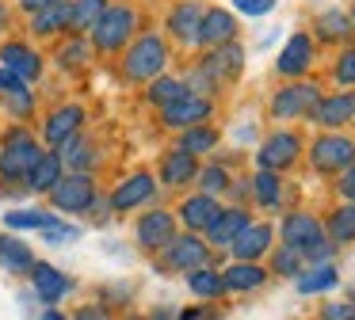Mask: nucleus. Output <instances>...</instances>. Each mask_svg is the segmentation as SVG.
<instances>
[{
	"mask_svg": "<svg viewBox=\"0 0 355 320\" xmlns=\"http://www.w3.org/2000/svg\"><path fill=\"white\" fill-rule=\"evenodd\" d=\"M252 195L260 206H279V195H283V183H279L275 172H260L252 179Z\"/></svg>",
	"mask_w": 355,
	"mask_h": 320,
	"instance_id": "obj_37",
	"label": "nucleus"
},
{
	"mask_svg": "<svg viewBox=\"0 0 355 320\" xmlns=\"http://www.w3.org/2000/svg\"><path fill=\"white\" fill-rule=\"evenodd\" d=\"M317 103H321V88L317 84H291V88L275 91L271 114L275 118H298V114H313Z\"/></svg>",
	"mask_w": 355,
	"mask_h": 320,
	"instance_id": "obj_7",
	"label": "nucleus"
},
{
	"mask_svg": "<svg viewBox=\"0 0 355 320\" xmlns=\"http://www.w3.org/2000/svg\"><path fill=\"white\" fill-rule=\"evenodd\" d=\"M54 221V213H42V210H12L4 213V225L8 229H46Z\"/></svg>",
	"mask_w": 355,
	"mask_h": 320,
	"instance_id": "obj_38",
	"label": "nucleus"
},
{
	"mask_svg": "<svg viewBox=\"0 0 355 320\" xmlns=\"http://www.w3.org/2000/svg\"><path fill=\"white\" fill-rule=\"evenodd\" d=\"M241 69H245V50H241L237 42H230V46H218V50H210L207 57H202L199 73L207 76L210 84H218V80H230V76H237Z\"/></svg>",
	"mask_w": 355,
	"mask_h": 320,
	"instance_id": "obj_12",
	"label": "nucleus"
},
{
	"mask_svg": "<svg viewBox=\"0 0 355 320\" xmlns=\"http://www.w3.org/2000/svg\"><path fill=\"white\" fill-rule=\"evenodd\" d=\"M85 61H88V42H85V38H73L69 46L58 50V65H62V69H80Z\"/></svg>",
	"mask_w": 355,
	"mask_h": 320,
	"instance_id": "obj_40",
	"label": "nucleus"
},
{
	"mask_svg": "<svg viewBox=\"0 0 355 320\" xmlns=\"http://www.w3.org/2000/svg\"><path fill=\"white\" fill-rule=\"evenodd\" d=\"M329 240L332 244H352L355 240V202L340 206L329 217Z\"/></svg>",
	"mask_w": 355,
	"mask_h": 320,
	"instance_id": "obj_32",
	"label": "nucleus"
},
{
	"mask_svg": "<svg viewBox=\"0 0 355 320\" xmlns=\"http://www.w3.org/2000/svg\"><path fill=\"white\" fill-rule=\"evenodd\" d=\"M50 202L62 213H80L88 206H96V179L85 172H69L58 179V187L50 190Z\"/></svg>",
	"mask_w": 355,
	"mask_h": 320,
	"instance_id": "obj_5",
	"label": "nucleus"
},
{
	"mask_svg": "<svg viewBox=\"0 0 355 320\" xmlns=\"http://www.w3.org/2000/svg\"><path fill=\"white\" fill-rule=\"evenodd\" d=\"M340 195H344L347 202H355V164L347 168L344 175H340Z\"/></svg>",
	"mask_w": 355,
	"mask_h": 320,
	"instance_id": "obj_47",
	"label": "nucleus"
},
{
	"mask_svg": "<svg viewBox=\"0 0 355 320\" xmlns=\"http://www.w3.org/2000/svg\"><path fill=\"white\" fill-rule=\"evenodd\" d=\"M31 282H35V294H39L46 305H58L65 294H69V278L50 263H35L31 267Z\"/></svg>",
	"mask_w": 355,
	"mask_h": 320,
	"instance_id": "obj_21",
	"label": "nucleus"
},
{
	"mask_svg": "<svg viewBox=\"0 0 355 320\" xmlns=\"http://www.w3.org/2000/svg\"><path fill=\"white\" fill-rule=\"evenodd\" d=\"M352 15L344 12H321L317 15V30H321V38H347L352 35Z\"/></svg>",
	"mask_w": 355,
	"mask_h": 320,
	"instance_id": "obj_36",
	"label": "nucleus"
},
{
	"mask_svg": "<svg viewBox=\"0 0 355 320\" xmlns=\"http://www.w3.org/2000/svg\"><path fill=\"white\" fill-rule=\"evenodd\" d=\"M42 320H69V317H62L58 309H46V312H42Z\"/></svg>",
	"mask_w": 355,
	"mask_h": 320,
	"instance_id": "obj_52",
	"label": "nucleus"
},
{
	"mask_svg": "<svg viewBox=\"0 0 355 320\" xmlns=\"http://www.w3.org/2000/svg\"><path fill=\"white\" fill-rule=\"evenodd\" d=\"M107 12V0H69V30H92Z\"/></svg>",
	"mask_w": 355,
	"mask_h": 320,
	"instance_id": "obj_29",
	"label": "nucleus"
},
{
	"mask_svg": "<svg viewBox=\"0 0 355 320\" xmlns=\"http://www.w3.org/2000/svg\"><path fill=\"white\" fill-rule=\"evenodd\" d=\"M31 30L35 35H54V30H69V0H58V4H50L46 12H39L31 19Z\"/></svg>",
	"mask_w": 355,
	"mask_h": 320,
	"instance_id": "obj_28",
	"label": "nucleus"
},
{
	"mask_svg": "<svg viewBox=\"0 0 355 320\" xmlns=\"http://www.w3.org/2000/svg\"><path fill=\"white\" fill-rule=\"evenodd\" d=\"M313 65V38L309 35H291L283 46V53H279L275 69L283 76H302L306 69Z\"/></svg>",
	"mask_w": 355,
	"mask_h": 320,
	"instance_id": "obj_17",
	"label": "nucleus"
},
{
	"mask_svg": "<svg viewBox=\"0 0 355 320\" xmlns=\"http://www.w3.org/2000/svg\"><path fill=\"white\" fill-rule=\"evenodd\" d=\"M352 23H355V8H352Z\"/></svg>",
	"mask_w": 355,
	"mask_h": 320,
	"instance_id": "obj_54",
	"label": "nucleus"
},
{
	"mask_svg": "<svg viewBox=\"0 0 355 320\" xmlns=\"http://www.w3.org/2000/svg\"><path fill=\"white\" fill-rule=\"evenodd\" d=\"M39 157H42V149L27 130H19V126L8 130L4 149H0V175H4V179H27L31 168L39 164Z\"/></svg>",
	"mask_w": 355,
	"mask_h": 320,
	"instance_id": "obj_4",
	"label": "nucleus"
},
{
	"mask_svg": "<svg viewBox=\"0 0 355 320\" xmlns=\"http://www.w3.org/2000/svg\"><path fill=\"white\" fill-rule=\"evenodd\" d=\"M50 4H58V0H19V8H24V12H31V15L46 12Z\"/></svg>",
	"mask_w": 355,
	"mask_h": 320,
	"instance_id": "obj_50",
	"label": "nucleus"
},
{
	"mask_svg": "<svg viewBox=\"0 0 355 320\" xmlns=\"http://www.w3.org/2000/svg\"><path fill=\"white\" fill-rule=\"evenodd\" d=\"M230 248H233V256H237V263H256V259L271 248V225H260V221L252 225V221H248Z\"/></svg>",
	"mask_w": 355,
	"mask_h": 320,
	"instance_id": "obj_18",
	"label": "nucleus"
},
{
	"mask_svg": "<svg viewBox=\"0 0 355 320\" xmlns=\"http://www.w3.org/2000/svg\"><path fill=\"white\" fill-rule=\"evenodd\" d=\"M302 152V141L294 134H286V130H279V134H271L268 141L260 145V152H256V160H260L263 172H283V168H291L294 160H298Z\"/></svg>",
	"mask_w": 355,
	"mask_h": 320,
	"instance_id": "obj_9",
	"label": "nucleus"
},
{
	"mask_svg": "<svg viewBox=\"0 0 355 320\" xmlns=\"http://www.w3.org/2000/svg\"><path fill=\"white\" fill-rule=\"evenodd\" d=\"M58 157H62L65 168H73V172H85V164L92 160V145H88L85 137L77 134V137H69V141L58 149Z\"/></svg>",
	"mask_w": 355,
	"mask_h": 320,
	"instance_id": "obj_34",
	"label": "nucleus"
},
{
	"mask_svg": "<svg viewBox=\"0 0 355 320\" xmlns=\"http://www.w3.org/2000/svg\"><path fill=\"white\" fill-rule=\"evenodd\" d=\"M77 320H111V317H107V309H100V305H88V309L77 312Z\"/></svg>",
	"mask_w": 355,
	"mask_h": 320,
	"instance_id": "obj_49",
	"label": "nucleus"
},
{
	"mask_svg": "<svg viewBox=\"0 0 355 320\" xmlns=\"http://www.w3.org/2000/svg\"><path fill=\"white\" fill-rule=\"evenodd\" d=\"M271 267H275L279 274H302V256L291 248H279L275 259H271Z\"/></svg>",
	"mask_w": 355,
	"mask_h": 320,
	"instance_id": "obj_42",
	"label": "nucleus"
},
{
	"mask_svg": "<svg viewBox=\"0 0 355 320\" xmlns=\"http://www.w3.org/2000/svg\"><path fill=\"white\" fill-rule=\"evenodd\" d=\"M80 122H85V107H80V103H69V107H62V111H54V114L46 118L42 137H46V145L58 152L65 141H69V137L80 134Z\"/></svg>",
	"mask_w": 355,
	"mask_h": 320,
	"instance_id": "obj_14",
	"label": "nucleus"
},
{
	"mask_svg": "<svg viewBox=\"0 0 355 320\" xmlns=\"http://www.w3.org/2000/svg\"><path fill=\"white\" fill-rule=\"evenodd\" d=\"M168 65V46L161 42V35H141L138 42L126 50V61H123V73L130 80H157Z\"/></svg>",
	"mask_w": 355,
	"mask_h": 320,
	"instance_id": "obj_3",
	"label": "nucleus"
},
{
	"mask_svg": "<svg viewBox=\"0 0 355 320\" xmlns=\"http://www.w3.org/2000/svg\"><path fill=\"white\" fill-rule=\"evenodd\" d=\"M0 69H8L12 76H19V80H39L42 57L27 42H4L0 46Z\"/></svg>",
	"mask_w": 355,
	"mask_h": 320,
	"instance_id": "obj_13",
	"label": "nucleus"
},
{
	"mask_svg": "<svg viewBox=\"0 0 355 320\" xmlns=\"http://www.w3.org/2000/svg\"><path fill=\"white\" fill-rule=\"evenodd\" d=\"M309 160H313L317 172H347L355 164V141L344 134H324L313 141Z\"/></svg>",
	"mask_w": 355,
	"mask_h": 320,
	"instance_id": "obj_6",
	"label": "nucleus"
},
{
	"mask_svg": "<svg viewBox=\"0 0 355 320\" xmlns=\"http://www.w3.org/2000/svg\"><path fill=\"white\" fill-rule=\"evenodd\" d=\"M210 111H214V103H210L207 96H191V91H187L176 103L161 107V118H164V126H172V130H191V126H199V122H207Z\"/></svg>",
	"mask_w": 355,
	"mask_h": 320,
	"instance_id": "obj_8",
	"label": "nucleus"
},
{
	"mask_svg": "<svg viewBox=\"0 0 355 320\" xmlns=\"http://www.w3.org/2000/svg\"><path fill=\"white\" fill-rule=\"evenodd\" d=\"M233 38H237V19H233L230 12H222V8H207V15H202V23H199V38H195V42L218 50V46H230Z\"/></svg>",
	"mask_w": 355,
	"mask_h": 320,
	"instance_id": "obj_15",
	"label": "nucleus"
},
{
	"mask_svg": "<svg viewBox=\"0 0 355 320\" xmlns=\"http://www.w3.org/2000/svg\"><path fill=\"white\" fill-rule=\"evenodd\" d=\"M321 320H355V301H332V305H324Z\"/></svg>",
	"mask_w": 355,
	"mask_h": 320,
	"instance_id": "obj_44",
	"label": "nucleus"
},
{
	"mask_svg": "<svg viewBox=\"0 0 355 320\" xmlns=\"http://www.w3.org/2000/svg\"><path fill=\"white\" fill-rule=\"evenodd\" d=\"M16 88H24V80L12 76L8 69H0V96H8V91H16Z\"/></svg>",
	"mask_w": 355,
	"mask_h": 320,
	"instance_id": "obj_48",
	"label": "nucleus"
},
{
	"mask_svg": "<svg viewBox=\"0 0 355 320\" xmlns=\"http://www.w3.org/2000/svg\"><path fill=\"white\" fill-rule=\"evenodd\" d=\"M336 282H340V274H336V267H332V263H313L309 271L298 274V290H302V294H321V290H332Z\"/></svg>",
	"mask_w": 355,
	"mask_h": 320,
	"instance_id": "obj_30",
	"label": "nucleus"
},
{
	"mask_svg": "<svg viewBox=\"0 0 355 320\" xmlns=\"http://www.w3.org/2000/svg\"><path fill=\"white\" fill-rule=\"evenodd\" d=\"M4 99V107H8L16 118H27L31 114V107H35V99H31V91H27V84L24 88H16V91H8V96H0Z\"/></svg>",
	"mask_w": 355,
	"mask_h": 320,
	"instance_id": "obj_41",
	"label": "nucleus"
},
{
	"mask_svg": "<svg viewBox=\"0 0 355 320\" xmlns=\"http://www.w3.org/2000/svg\"><path fill=\"white\" fill-rule=\"evenodd\" d=\"M336 80L340 84H355V50H344L336 61Z\"/></svg>",
	"mask_w": 355,
	"mask_h": 320,
	"instance_id": "obj_45",
	"label": "nucleus"
},
{
	"mask_svg": "<svg viewBox=\"0 0 355 320\" xmlns=\"http://www.w3.org/2000/svg\"><path fill=\"white\" fill-rule=\"evenodd\" d=\"M0 267H4V271H12V274L31 271L35 256H31V248H27L24 240H16V236H0Z\"/></svg>",
	"mask_w": 355,
	"mask_h": 320,
	"instance_id": "obj_26",
	"label": "nucleus"
},
{
	"mask_svg": "<svg viewBox=\"0 0 355 320\" xmlns=\"http://www.w3.org/2000/svg\"><path fill=\"white\" fill-rule=\"evenodd\" d=\"M130 320H141V317H130Z\"/></svg>",
	"mask_w": 355,
	"mask_h": 320,
	"instance_id": "obj_55",
	"label": "nucleus"
},
{
	"mask_svg": "<svg viewBox=\"0 0 355 320\" xmlns=\"http://www.w3.org/2000/svg\"><path fill=\"white\" fill-rule=\"evenodd\" d=\"M199 187H202V195H222V190H230V175H225V168H218V164H210V168H199Z\"/></svg>",
	"mask_w": 355,
	"mask_h": 320,
	"instance_id": "obj_39",
	"label": "nucleus"
},
{
	"mask_svg": "<svg viewBox=\"0 0 355 320\" xmlns=\"http://www.w3.org/2000/svg\"><path fill=\"white\" fill-rule=\"evenodd\" d=\"M65 175V164L58 152H42L39 164L31 168V175H27V187L31 190H42V195H50V190L58 187V179Z\"/></svg>",
	"mask_w": 355,
	"mask_h": 320,
	"instance_id": "obj_23",
	"label": "nucleus"
},
{
	"mask_svg": "<svg viewBox=\"0 0 355 320\" xmlns=\"http://www.w3.org/2000/svg\"><path fill=\"white\" fill-rule=\"evenodd\" d=\"M153 190H157V179H153V175H146V172L130 175L126 183H119V187H115V195H111V210H115V213L138 210V206H146L149 198H153Z\"/></svg>",
	"mask_w": 355,
	"mask_h": 320,
	"instance_id": "obj_16",
	"label": "nucleus"
},
{
	"mask_svg": "<svg viewBox=\"0 0 355 320\" xmlns=\"http://www.w3.org/2000/svg\"><path fill=\"white\" fill-rule=\"evenodd\" d=\"M4 23H8V8L0 4V27H4Z\"/></svg>",
	"mask_w": 355,
	"mask_h": 320,
	"instance_id": "obj_53",
	"label": "nucleus"
},
{
	"mask_svg": "<svg viewBox=\"0 0 355 320\" xmlns=\"http://www.w3.org/2000/svg\"><path fill=\"white\" fill-rule=\"evenodd\" d=\"M218 145V134L210 126H191L184 130V137H180V149L191 152V157H199V152H210Z\"/></svg>",
	"mask_w": 355,
	"mask_h": 320,
	"instance_id": "obj_35",
	"label": "nucleus"
},
{
	"mask_svg": "<svg viewBox=\"0 0 355 320\" xmlns=\"http://www.w3.org/2000/svg\"><path fill=\"white\" fill-rule=\"evenodd\" d=\"M237 4V12H245V15H268L271 8H275V0H233Z\"/></svg>",
	"mask_w": 355,
	"mask_h": 320,
	"instance_id": "obj_46",
	"label": "nucleus"
},
{
	"mask_svg": "<svg viewBox=\"0 0 355 320\" xmlns=\"http://www.w3.org/2000/svg\"><path fill=\"white\" fill-rule=\"evenodd\" d=\"M222 282H225V290H256L268 282V271L256 263H233L230 271H222Z\"/></svg>",
	"mask_w": 355,
	"mask_h": 320,
	"instance_id": "obj_27",
	"label": "nucleus"
},
{
	"mask_svg": "<svg viewBox=\"0 0 355 320\" xmlns=\"http://www.w3.org/2000/svg\"><path fill=\"white\" fill-rule=\"evenodd\" d=\"M176 240V217L168 210H153V213H141L138 221V244L149 251H161Z\"/></svg>",
	"mask_w": 355,
	"mask_h": 320,
	"instance_id": "obj_11",
	"label": "nucleus"
},
{
	"mask_svg": "<svg viewBox=\"0 0 355 320\" xmlns=\"http://www.w3.org/2000/svg\"><path fill=\"white\" fill-rule=\"evenodd\" d=\"M180 96H187V88H184V80H176V76H157V80L149 84V103H157V107L176 103Z\"/></svg>",
	"mask_w": 355,
	"mask_h": 320,
	"instance_id": "obj_33",
	"label": "nucleus"
},
{
	"mask_svg": "<svg viewBox=\"0 0 355 320\" xmlns=\"http://www.w3.org/2000/svg\"><path fill=\"white\" fill-rule=\"evenodd\" d=\"M149 320H184V317H180L176 309H157V312H153V317H149Z\"/></svg>",
	"mask_w": 355,
	"mask_h": 320,
	"instance_id": "obj_51",
	"label": "nucleus"
},
{
	"mask_svg": "<svg viewBox=\"0 0 355 320\" xmlns=\"http://www.w3.org/2000/svg\"><path fill=\"white\" fill-rule=\"evenodd\" d=\"M138 30V12L130 4H107V12L96 19L92 27V46L103 53H115L119 46H126Z\"/></svg>",
	"mask_w": 355,
	"mask_h": 320,
	"instance_id": "obj_2",
	"label": "nucleus"
},
{
	"mask_svg": "<svg viewBox=\"0 0 355 320\" xmlns=\"http://www.w3.org/2000/svg\"><path fill=\"white\" fill-rule=\"evenodd\" d=\"M42 233H46V240H50V244H58V240L65 244V240H77V236H80V229H73V225H62V221L54 217L46 229H42Z\"/></svg>",
	"mask_w": 355,
	"mask_h": 320,
	"instance_id": "obj_43",
	"label": "nucleus"
},
{
	"mask_svg": "<svg viewBox=\"0 0 355 320\" xmlns=\"http://www.w3.org/2000/svg\"><path fill=\"white\" fill-rule=\"evenodd\" d=\"M187 286H191L195 297H222L225 294L222 271H210V267H199V271L187 274Z\"/></svg>",
	"mask_w": 355,
	"mask_h": 320,
	"instance_id": "obj_31",
	"label": "nucleus"
},
{
	"mask_svg": "<svg viewBox=\"0 0 355 320\" xmlns=\"http://www.w3.org/2000/svg\"><path fill=\"white\" fill-rule=\"evenodd\" d=\"M313 118L321 122V126H329V130L352 122L355 118V91H340V96L321 99V103L313 107Z\"/></svg>",
	"mask_w": 355,
	"mask_h": 320,
	"instance_id": "obj_22",
	"label": "nucleus"
},
{
	"mask_svg": "<svg viewBox=\"0 0 355 320\" xmlns=\"http://www.w3.org/2000/svg\"><path fill=\"white\" fill-rule=\"evenodd\" d=\"M195 175H199V164H195V157H191V152L172 149L168 157H164V164H161V179L168 183V187H180V183H191Z\"/></svg>",
	"mask_w": 355,
	"mask_h": 320,
	"instance_id": "obj_24",
	"label": "nucleus"
},
{
	"mask_svg": "<svg viewBox=\"0 0 355 320\" xmlns=\"http://www.w3.org/2000/svg\"><path fill=\"white\" fill-rule=\"evenodd\" d=\"M245 225H248V213L245 210H222V213H218V221L207 229V236H210V244H218V248H230Z\"/></svg>",
	"mask_w": 355,
	"mask_h": 320,
	"instance_id": "obj_25",
	"label": "nucleus"
},
{
	"mask_svg": "<svg viewBox=\"0 0 355 320\" xmlns=\"http://www.w3.org/2000/svg\"><path fill=\"white\" fill-rule=\"evenodd\" d=\"M218 213H222V206H218V198H210V195H191L184 206H180V221H184L191 233H207V229L218 221Z\"/></svg>",
	"mask_w": 355,
	"mask_h": 320,
	"instance_id": "obj_19",
	"label": "nucleus"
},
{
	"mask_svg": "<svg viewBox=\"0 0 355 320\" xmlns=\"http://www.w3.org/2000/svg\"><path fill=\"white\" fill-rule=\"evenodd\" d=\"M283 248L298 251L309 263H329V256L336 251V244L324 236V225L313 213H291L283 221Z\"/></svg>",
	"mask_w": 355,
	"mask_h": 320,
	"instance_id": "obj_1",
	"label": "nucleus"
},
{
	"mask_svg": "<svg viewBox=\"0 0 355 320\" xmlns=\"http://www.w3.org/2000/svg\"><path fill=\"white\" fill-rule=\"evenodd\" d=\"M207 244L199 240L195 233H187V236H176V240L164 248V267H172V271H199V267H207Z\"/></svg>",
	"mask_w": 355,
	"mask_h": 320,
	"instance_id": "obj_10",
	"label": "nucleus"
},
{
	"mask_svg": "<svg viewBox=\"0 0 355 320\" xmlns=\"http://www.w3.org/2000/svg\"><path fill=\"white\" fill-rule=\"evenodd\" d=\"M202 15H207V8H202V4L184 0V4H176V8L168 12V30L180 38V42H195V38H199Z\"/></svg>",
	"mask_w": 355,
	"mask_h": 320,
	"instance_id": "obj_20",
	"label": "nucleus"
}]
</instances>
